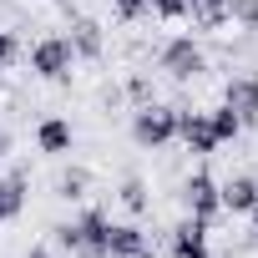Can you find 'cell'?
<instances>
[{
  "label": "cell",
  "mask_w": 258,
  "mask_h": 258,
  "mask_svg": "<svg viewBox=\"0 0 258 258\" xmlns=\"http://www.w3.org/2000/svg\"><path fill=\"white\" fill-rule=\"evenodd\" d=\"M81 51H96V26L81 21Z\"/></svg>",
  "instance_id": "cell-17"
},
{
  "label": "cell",
  "mask_w": 258,
  "mask_h": 258,
  "mask_svg": "<svg viewBox=\"0 0 258 258\" xmlns=\"http://www.w3.org/2000/svg\"><path fill=\"white\" fill-rule=\"evenodd\" d=\"M142 248H147V243H142V233H137V228H126V223H121V228H111V238H106V258H137Z\"/></svg>",
  "instance_id": "cell-10"
},
{
  "label": "cell",
  "mask_w": 258,
  "mask_h": 258,
  "mask_svg": "<svg viewBox=\"0 0 258 258\" xmlns=\"http://www.w3.org/2000/svg\"><path fill=\"white\" fill-rule=\"evenodd\" d=\"M157 16H187V0H147Z\"/></svg>",
  "instance_id": "cell-14"
},
{
  "label": "cell",
  "mask_w": 258,
  "mask_h": 258,
  "mask_svg": "<svg viewBox=\"0 0 258 258\" xmlns=\"http://www.w3.org/2000/svg\"><path fill=\"white\" fill-rule=\"evenodd\" d=\"M187 11L203 21V26H223L233 16V0H187Z\"/></svg>",
  "instance_id": "cell-12"
},
{
  "label": "cell",
  "mask_w": 258,
  "mask_h": 258,
  "mask_svg": "<svg viewBox=\"0 0 258 258\" xmlns=\"http://www.w3.org/2000/svg\"><path fill=\"white\" fill-rule=\"evenodd\" d=\"M0 152H6V132H0Z\"/></svg>",
  "instance_id": "cell-19"
},
{
  "label": "cell",
  "mask_w": 258,
  "mask_h": 258,
  "mask_svg": "<svg viewBox=\"0 0 258 258\" xmlns=\"http://www.w3.org/2000/svg\"><path fill=\"white\" fill-rule=\"evenodd\" d=\"M177 137H182L192 152H213V147L223 142L213 111H177Z\"/></svg>",
  "instance_id": "cell-2"
},
{
  "label": "cell",
  "mask_w": 258,
  "mask_h": 258,
  "mask_svg": "<svg viewBox=\"0 0 258 258\" xmlns=\"http://www.w3.org/2000/svg\"><path fill=\"white\" fill-rule=\"evenodd\" d=\"M223 106L243 121V126H253L258 121V81L253 76H238V81H228V96H223Z\"/></svg>",
  "instance_id": "cell-5"
},
{
  "label": "cell",
  "mask_w": 258,
  "mask_h": 258,
  "mask_svg": "<svg viewBox=\"0 0 258 258\" xmlns=\"http://www.w3.org/2000/svg\"><path fill=\"white\" fill-rule=\"evenodd\" d=\"M56 238H61V248H71V253H81V258H106L111 223H106L101 213H86L81 223H66V228H56Z\"/></svg>",
  "instance_id": "cell-1"
},
{
  "label": "cell",
  "mask_w": 258,
  "mask_h": 258,
  "mask_svg": "<svg viewBox=\"0 0 258 258\" xmlns=\"http://www.w3.org/2000/svg\"><path fill=\"white\" fill-rule=\"evenodd\" d=\"M11 56H16V36H6V31H0V71L11 66Z\"/></svg>",
  "instance_id": "cell-16"
},
{
  "label": "cell",
  "mask_w": 258,
  "mask_h": 258,
  "mask_svg": "<svg viewBox=\"0 0 258 258\" xmlns=\"http://www.w3.org/2000/svg\"><path fill=\"white\" fill-rule=\"evenodd\" d=\"M71 61H76V46H71V41H41V46H36V56H31V66H36L46 81L71 76Z\"/></svg>",
  "instance_id": "cell-4"
},
{
  "label": "cell",
  "mask_w": 258,
  "mask_h": 258,
  "mask_svg": "<svg viewBox=\"0 0 258 258\" xmlns=\"http://www.w3.org/2000/svg\"><path fill=\"white\" fill-rule=\"evenodd\" d=\"M36 142H41V152H71V126L66 121H41Z\"/></svg>",
  "instance_id": "cell-11"
},
{
  "label": "cell",
  "mask_w": 258,
  "mask_h": 258,
  "mask_svg": "<svg viewBox=\"0 0 258 258\" xmlns=\"http://www.w3.org/2000/svg\"><path fill=\"white\" fill-rule=\"evenodd\" d=\"M162 66H167L172 76H182V81H187V76H198V71H203V51L182 36V41H172V46L162 51Z\"/></svg>",
  "instance_id": "cell-7"
},
{
  "label": "cell",
  "mask_w": 258,
  "mask_h": 258,
  "mask_svg": "<svg viewBox=\"0 0 258 258\" xmlns=\"http://www.w3.org/2000/svg\"><path fill=\"white\" fill-rule=\"evenodd\" d=\"M132 132H137V142L162 147L167 137H177V111H167V106H142L137 121H132Z\"/></svg>",
  "instance_id": "cell-3"
},
{
  "label": "cell",
  "mask_w": 258,
  "mask_h": 258,
  "mask_svg": "<svg viewBox=\"0 0 258 258\" xmlns=\"http://www.w3.org/2000/svg\"><path fill=\"white\" fill-rule=\"evenodd\" d=\"M21 203H26V182H21V177H6V182H0V223L16 218Z\"/></svg>",
  "instance_id": "cell-13"
},
{
  "label": "cell",
  "mask_w": 258,
  "mask_h": 258,
  "mask_svg": "<svg viewBox=\"0 0 258 258\" xmlns=\"http://www.w3.org/2000/svg\"><path fill=\"white\" fill-rule=\"evenodd\" d=\"M218 198H223V208H233V213H248V208L258 203V182H253V177H238V182L218 187Z\"/></svg>",
  "instance_id": "cell-9"
},
{
  "label": "cell",
  "mask_w": 258,
  "mask_h": 258,
  "mask_svg": "<svg viewBox=\"0 0 258 258\" xmlns=\"http://www.w3.org/2000/svg\"><path fill=\"white\" fill-rule=\"evenodd\" d=\"M182 198H187V208H192V218H198V223H208V218L223 208V198H218V182H213L208 172H198V177L182 187Z\"/></svg>",
  "instance_id": "cell-6"
},
{
  "label": "cell",
  "mask_w": 258,
  "mask_h": 258,
  "mask_svg": "<svg viewBox=\"0 0 258 258\" xmlns=\"http://www.w3.org/2000/svg\"><path fill=\"white\" fill-rule=\"evenodd\" d=\"M31 258H51V253H31Z\"/></svg>",
  "instance_id": "cell-20"
},
{
  "label": "cell",
  "mask_w": 258,
  "mask_h": 258,
  "mask_svg": "<svg viewBox=\"0 0 258 258\" xmlns=\"http://www.w3.org/2000/svg\"><path fill=\"white\" fill-rule=\"evenodd\" d=\"M248 213H253V233H258V203H253V208H248Z\"/></svg>",
  "instance_id": "cell-18"
},
{
  "label": "cell",
  "mask_w": 258,
  "mask_h": 258,
  "mask_svg": "<svg viewBox=\"0 0 258 258\" xmlns=\"http://www.w3.org/2000/svg\"><path fill=\"white\" fill-rule=\"evenodd\" d=\"M111 6H116V16L132 21V16H142V11H147V0H111Z\"/></svg>",
  "instance_id": "cell-15"
},
{
  "label": "cell",
  "mask_w": 258,
  "mask_h": 258,
  "mask_svg": "<svg viewBox=\"0 0 258 258\" xmlns=\"http://www.w3.org/2000/svg\"><path fill=\"white\" fill-rule=\"evenodd\" d=\"M172 253H177V258H208V233H203L198 218L182 223V228L172 233Z\"/></svg>",
  "instance_id": "cell-8"
}]
</instances>
